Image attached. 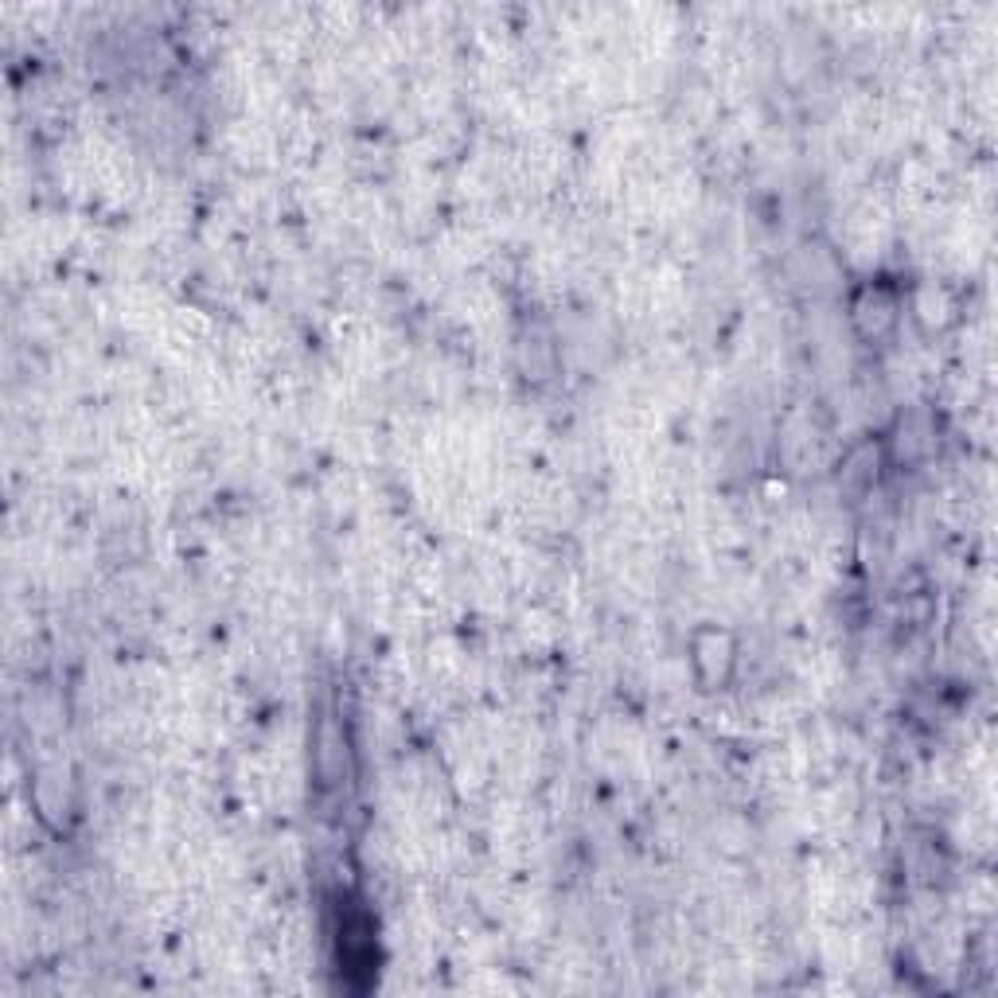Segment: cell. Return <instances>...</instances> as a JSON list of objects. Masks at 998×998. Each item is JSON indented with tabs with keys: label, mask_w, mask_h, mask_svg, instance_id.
I'll use <instances>...</instances> for the list:
<instances>
[{
	"label": "cell",
	"mask_w": 998,
	"mask_h": 998,
	"mask_svg": "<svg viewBox=\"0 0 998 998\" xmlns=\"http://www.w3.org/2000/svg\"><path fill=\"white\" fill-rule=\"evenodd\" d=\"M854 320H858V328L866 336H882L897 320V305H893V297L885 289H866L854 301Z\"/></svg>",
	"instance_id": "cell-1"
},
{
	"label": "cell",
	"mask_w": 998,
	"mask_h": 998,
	"mask_svg": "<svg viewBox=\"0 0 998 998\" xmlns=\"http://www.w3.org/2000/svg\"><path fill=\"white\" fill-rule=\"evenodd\" d=\"M343 757H348V741H343V730L332 722V718H325L317 730V772L332 784L336 776L343 772Z\"/></svg>",
	"instance_id": "cell-2"
}]
</instances>
